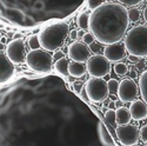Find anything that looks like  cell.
Segmentation results:
<instances>
[{
    "mask_svg": "<svg viewBox=\"0 0 147 146\" xmlns=\"http://www.w3.org/2000/svg\"><path fill=\"white\" fill-rule=\"evenodd\" d=\"M128 11L122 4L104 3L90 14V32L98 43L112 45L120 43L129 25Z\"/></svg>",
    "mask_w": 147,
    "mask_h": 146,
    "instance_id": "1",
    "label": "cell"
},
{
    "mask_svg": "<svg viewBox=\"0 0 147 146\" xmlns=\"http://www.w3.org/2000/svg\"><path fill=\"white\" fill-rule=\"evenodd\" d=\"M84 0H0V16L18 14V19L47 18L48 14L68 16Z\"/></svg>",
    "mask_w": 147,
    "mask_h": 146,
    "instance_id": "2",
    "label": "cell"
},
{
    "mask_svg": "<svg viewBox=\"0 0 147 146\" xmlns=\"http://www.w3.org/2000/svg\"><path fill=\"white\" fill-rule=\"evenodd\" d=\"M69 35V26L65 21H59L45 27L39 33L41 48L48 52H55L63 46Z\"/></svg>",
    "mask_w": 147,
    "mask_h": 146,
    "instance_id": "3",
    "label": "cell"
},
{
    "mask_svg": "<svg viewBox=\"0 0 147 146\" xmlns=\"http://www.w3.org/2000/svg\"><path fill=\"white\" fill-rule=\"evenodd\" d=\"M125 46L129 55L147 57V26L139 25L131 28L125 35Z\"/></svg>",
    "mask_w": 147,
    "mask_h": 146,
    "instance_id": "4",
    "label": "cell"
},
{
    "mask_svg": "<svg viewBox=\"0 0 147 146\" xmlns=\"http://www.w3.org/2000/svg\"><path fill=\"white\" fill-rule=\"evenodd\" d=\"M26 64L31 70L35 72L47 73L52 70L53 57L44 48L31 50L26 55Z\"/></svg>",
    "mask_w": 147,
    "mask_h": 146,
    "instance_id": "5",
    "label": "cell"
},
{
    "mask_svg": "<svg viewBox=\"0 0 147 146\" xmlns=\"http://www.w3.org/2000/svg\"><path fill=\"white\" fill-rule=\"evenodd\" d=\"M85 89H86L88 100L91 103H102L105 99H107L109 94L108 85L102 78L92 77L91 79L87 80Z\"/></svg>",
    "mask_w": 147,
    "mask_h": 146,
    "instance_id": "6",
    "label": "cell"
},
{
    "mask_svg": "<svg viewBox=\"0 0 147 146\" xmlns=\"http://www.w3.org/2000/svg\"><path fill=\"white\" fill-rule=\"evenodd\" d=\"M109 63L111 62L105 55H101V54L92 55L86 63L87 73L93 78H104L111 71Z\"/></svg>",
    "mask_w": 147,
    "mask_h": 146,
    "instance_id": "7",
    "label": "cell"
},
{
    "mask_svg": "<svg viewBox=\"0 0 147 146\" xmlns=\"http://www.w3.org/2000/svg\"><path fill=\"white\" fill-rule=\"evenodd\" d=\"M6 54L9 58V60L13 64L19 65L22 63H26V45L21 38L20 39H13L9 41L6 46Z\"/></svg>",
    "mask_w": 147,
    "mask_h": 146,
    "instance_id": "8",
    "label": "cell"
},
{
    "mask_svg": "<svg viewBox=\"0 0 147 146\" xmlns=\"http://www.w3.org/2000/svg\"><path fill=\"white\" fill-rule=\"evenodd\" d=\"M117 137L124 146H134L140 138V131L134 125H120L117 127Z\"/></svg>",
    "mask_w": 147,
    "mask_h": 146,
    "instance_id": "9",
    "label": "cell"
},
{
    "mask_svg": "<svg viewBox=\"0 0 147 146\" xmlns=\"http://www.w3.org/2000/svg\"><path fill=\"white\" fill-rule=\"evenodd\" d=\"M138 94H139V86L133 80V78H126L120 81L118 97L122 103H131L136 100Z\"/></svg>",
    "mask_w": 147,
    "mask_h": 146,
    "instance_id": "10",
    "label": "cell"
},
{
    "mask_svg": "<svg viewBox=\"0 0 147 146\" xmlns=\"http://www.w3.org/2000/svg\"><path fill=\"white\" fill-rule=\"evenodd\" d=\"M68 57L72 62L87 63L91 58V50L88 45L82 41H73L68 46Z\"/></svg>",
    "mask_w": 147,
    "mask_h": 146,
    "instance_id": "11",
    "label": "cell"
},
{
    "mask_svg": "<svg viewBox=\"0 0 147 146\" xmlns=\"http://www.w3.org/2000/svg\"><path fill=\"white\" fill-rule=\"evenodd\" d=\"M126 46L125 43H115L112 45H106L104 48V55L111 63H118L126 58Z\"/></svg>",
    "mask_w": 147,
    "mask_h": 146,
    "instance_id": "12",
    "label": "cell"
},
{
    "mask_svg": "<svg viewBox=\"0 0 147 146\" xmlns=\"http://www.w3.org/2000/svg\"><path fill=\"white\" fill-rule=\"evenodd\" d=\"M14 64L11 62L6 53L0 52V85L7 82L14 74Z\"/></svg>",
    "mask_w": 147,
    "mask_h": 146,
    "instance_id": "13",
    "label": "cell"
},
{
    "mask_svg": "<svg viewBox=\"0 0 147 146\" xmlns=\"http://www.w3.org/2000/svg\"><path fill=\"white\" fill-rule=\"evenodd\" d=\"M129 112H131L132 119L144 120L147 118V104L140 99L133 100L129 106Z\"/></svg>",
    "mask_w": 147,
    "mask_h": 146,
    "instance_id": "14",
    "label": "cell"
},
{
    "mask_svg": "<svg viewBox=\"0 0 147 146\" xmlns=\"http://www.w3.org/2000/svg\"><path fill=\"white\" fill-rule=\"evenodd\" d=\"M115 114H117V125L120 126V125H127L131 123V119H132V116H131V112H129V108L127 107H118L115 110Z\"/></svg>",
    "mask_w": 147,
    "mask_h": 146,
    "instance_id": "15",
    "label": "cell"
},
{
    "mask_svg": "<svg viewBox=\"0 0 147 146\" xmlns=\"http://www.w3.org/2000/svg\"><path fill=\"white\" fill-rule=\"evenodd\" d=\"M87 73V66L85 63L72 62L69 63V76L73 78H81Z\"/></svg>",
    "mask_w": 147,
    "mask_h": 146,
    "instance_id": "16",
    "label": "cell"
},
{
    "mask_svg": "<svg viewBox=\"0 0 147 146\" xmlns=\"http://www.w3.org/2000/svg\"><path fill=\"white\" fill-rule=\"evenodd\" d=\"M98 133H99V138H100V141L104 146H114V141L109 135V132L107 131V128L100 123L99 124V127H98Z\"/></svg>",
    "mask_w": 147,
    "mask_h": 146,
    "instance_id": "17",
    "label": "cell"
},
{
    "mask_svg": "<svg viewBox=\"0 0 147 146\" xmlns=\"http://www.w3.org/2000/svg\"><path fill=\"white\" fill-rule=\"evenodd\" d=\"M54 68L61 76H64V77H68L69 76V62L65 57L59 59V60H55Z\"/></svg>",
    "mask_w": 147,
    "mask_h": 146,
    "instance_id": "18",
    "label": "cell"
},
{
    "mask_svg": "<svg viewBox=\"0 0 147 146\" xmlns=\"http://www.w3.org/2000/svg\"><path fill=\"white\" fill-rule=\"evenodd\" d=\"M139 86H140V93L142 97V100L147 104V71H144L139 79Z\"/></svg>",
    "mask_w": 147,
    "mask_h": 146,
    "instance_id": "19",
    "label": "cell"
},
{
    "mask_svg": "<svg viewBox=\"0 0 147 146\" xmlns=\"http://www.w3.org/2000/svg\"><path fill=\"white\" fill-rule=\"evenodd\" d=\"M77 24H78L79 28L87 30L90 26V16L87 13H85V12H82V13H80L77 18Z\"/></svg>",
    "mask_w": 147,
    "mask_h": 146,
    "instance_id": "20",
    "label": "cell"
},
{
    "mask_svg": "<svg viewBox=\"0 0 147 146\" xmlns=\"http://www.w3.org/2000/svg\"><path fill=\"white\" fill-rule=\"evenodd\" d=\"M28 46H30L31 50H38V48H41L39 35H31L28 38Z\"/></svg>",
    "mask_w": 147,
    "mask_h": 146,
    "instance_id": "21",
    "label": "cell"
},
{
    "mask_svg": "<svg viewBox=\"0 0 147 146\" xmlns=\"http://www.w3.org/2000/svg\"><path fill=\"white\" fill-rule=\"evenodd\" d=\"M114 72L117 73L118 76L122 77V76H125L126 73L128 72V67H127V65L124 64V63H117L115 66H114Z\"/></svg>",
    "mask_w": 147,
    "mask_h": 146,
    "instance_id": "22",
    "label": "cell"
},
{
    "mask_svg": "<svg viewBox=\"0 0 147 146\" xmlns=\"http://www.w3.org/2000/svg\"><path fill=\"white\" fill-rule=\"evenodd\" d=\"M105 119L107 120L108 124L111 125H117V114H115V111L112 108H109L108 111L105 113Z\"/></svg>",
    "mask_w": 147,
    "mask_h": 146,
    "instance_id": "23",
    "label": "cell"
},
{
    "mask_svg": "<svg viewBox=\"0 0 147 146\" xmlns=\"http://www.w3.org/2000/svg\"><path fill=\"white\" fill-rule=\"evenodd\" d=\"M107 85H108L109 93H112V94H118V90H119V85H120V82H119L117 79H109V80L107 81Z\"/></svg>",
    "mask_w": 147,
    "mask_h": 146,
    "instance_id": "24",
    "label": "cell"
},
{
    "mask_svg": "<svg viewBox=\"0 0 147 146\" xmlns=\"http://www.w3.org/2000/svg\"><path fill=\"white\" fill-rule=\"evenodd\" d=\"M128 16H129V20L132 22H137L140 20V9L138 8H133L131 11H128Z\"/></svg>",
    "mask_w": 147,
    "mask_h": 146,
    "instance_id": "25",
    "label": "cell"
},
{
    "mask_svg": "<svg viewBox=\"0 0 147 146\" xmlns=\"http://www.w3.org/2000/svg\"><path fill=\"white\" fill-rule=\"evenodd\" d=\"M104 4V0H86V5L90 9L94 11L95 8H98L99 6H101Z\"/></svg>",
    "mask_w": 147,
    "mask_h": 146,
    "instance_id": "26",
    "label": "cell"
},
{
    "mask_svg": "<svg viewBox=\"0 0 147 146\" xmlns=\"http://www.w3.org/2000/svg\"><path fill=\"white\" fill-rule=\"evenodd\" d=\"M117 1H119L120 4L125 5V6H137V5L141 4L144 0H117Z\"/></svg>",
    "mask_w": 147,
    "mask_h": 146,
    "instance_id": "27",
    "label": "cell"
},
{
    "mask_svg": "<svg viewBox=\"0 0 147 146\" xmlns=\"http://www.w3.org/2000/svg\"><path fill=\"white\" fill-rule=\"evenodd\" d=\"M95 38H94V35L90 32V33H85L84 36H82V43H85L86 45H91L92 43H94Z\"/></svg>",
    "mask_w": 147,
    "mask_h": 146,
    "instance_id": "28",
    "label": "cell"
},
{
    "mask_svg": "<svg viewBox=\"0 0 147 146\" xmlns=\"http://www.w3.org/2000/svg\"><path fill=\"white\" fill-rule=\"evenodd\" d=\"M140 138L142 141L147 143V125H144L140 128Z\"/></svg>",
    "mask_w": 147,
    "mask_h": 146,
    "instance_id": "29",
    "label": "cell"
},
{
    "mask_svg": "<svg viewBox=\"0 0 147 146\" xmlns=\"http://www.w3.org/2000/svg\"><path fill=\"white\" fill-rule=\"evenodd\" d=\"M99 45H102V44H100V43H98V44H95V43H92L91 45H90V48L93 51V52H95V53H98L100 51V47H99Z\"/></svg>",
    "mask_w": 147,
    "mask_h": 146,
    "instance_id": "30",
    "label": "cell"
},
{
    "mask_svg": "<svg viewBox=\"0 0 147 146\" xmlns=\"http://www.w3.org/2000/svg\"><path fill=\"white\" fill-rule=\"evenodd\" d=\"M69 39L73 40V41H76L78 39V31L77 30H72L69 32Z\"/></svg>",
    "mask_w": 147,
    "mask_h": 146,
    "instance_id": "31",
    "label": "cell"
},
{
    "mask_svg": "<svg viewBox=\"0 0 147 146\" xmlns=\"http://www.w3.org/2000/svg\"><path fill=\"white\" fill-rule=\"evenodd\" d=\"M65 57V54H64V52L63 51H55V53H54V55H53V59L54 60H59V59H61V58H64Z\"/></svg>",
    "mask_w": 147,
    "mask_h": 146,
    "instance_id": "32",
    "label": "cell"
},
{
    "mask_svg": "<svg viewBox=\"0 0 147 146\" xmlns=\"http://www.w3.org/2000/svg\"><path fill=\"white\" fill-rule=\"evenodd\" d=\"M84 86L81 84H74V86H73V89H74V91L77 92V93H80V91H81V89H82Z\"/></svg>",
    "mask_w": 147,
    "mask_h": 146,
    "instance_id": "33",
    "label": "cell"
},
{
    "mask_svg": "<svg viewBox=\"0 0 147 146\" xmlns=\"http://www.w3.org/2000/svg\"><path fill=\"white\" fill-rule=\"evenodd\" d=\"M138 57H136V55H129V60L131 62H133V63H137L138 62Z\"/></svg>",
    "mask_w": 147,
    "mask_h": 146,
    "instance_id": "34",
    "label": "cell"
},
{
    "mask_svg": "<svg viewBox=\"0 0 147 146\" xmlns=\"http://www.w3.org/2000/svg\"><path fill=\"white\" fill-rule=\"evenodd\" d=\"M84 30H81V31H78V39H82V36H84Z\"/></svg>",
    "mask_w": 147,
    "mask_h": 146,
    "instance_id": "35",
    "label": "cell"
},
{
    "mask_svg": "<svg viewBox=\"0 0 147 146\" xmlns=\"http://www.w3.org/2000/svg\"><path fill=\"white\" fill-rule=\"evenodd\" d=\"M144 19H145V21L147 22V6H146L145 9H144Z\"/></svg>",
    "mask_w": 147,
    "mask_h": 146,
    "instance_id": "36",
    "label": "cell"
},
{
    "mask_svg": "<svg viewBox=\"0 0 147 146\" xmlns=\"http://www.w3.org/2000/svg\"><path fill=\"white\" fill-rule=\"evenodd\" d=\"M121 103H122V101H121L120 99H119V100H117V101H115V108L121 107V106H122V105H121Z\"/></svg>",
    "mask_w": 147,
    "mask_h": 146,
    "instance_id": "37",
    "label": "cell"
},
{
    "mask_svg": "<svg viewBox=\"0 0 147 146\" xmlns=\"http://www.w3.org/2000/svg\"><path fill=\"white\" fill-rule=\"evenodd\" d=\"M108 108H112V110L115 108V101H112L111 104H109V105H108Z\"/></svg>",
    "mask_w": 147,
    "mask_h": 146,
    "instance_id": "38",
    "label": "cell"
},
{
    "mask_svg": "<svg viewBox=\"0 0 147 146\" xmlns=\"http://www.w3.org/2000/svg\"><path fill=\"white\" fill-rule=\"evenodd\" d=\"M144 66H145V63H144V62L138 63V68H144Z\"/></svg>",
    "mask_w": 147,
    "mask_h": 146,
    "instance_id": "39",
    "label": "cell"
},
{
    "mask_svg": "<svg viewBox=\"0 0 147 146\" xmlns=\"http://www.w3.org/2000/svg\"><path fill=\"white\" fill-rule=\"evenodd\" d=\"M131 76H132V78H134L137 74H136V71H131Z\"/></svg>",
    "mask_w": 147,
    "mask_h": 146,
    "instance_id": "40",
    "label": "cell"
},
{
    "mask_svg": "<svg viewBox=\"0 0 147 146\" xmlns=\"http://www.w3.org/2000/svg\"><path fill=\"white\" fill-rule=\"evenodd\" d=\"M1 39H3V35H1V33H0V41H1Z\"/></svg>",
    "mask_w": 147,
    "mask_h": 146,
    "instance_id": "41",
    "label": "cell"
},
{
    "mask_svg": "<svg viewBox=\"0 0 147 146\" xmlns=\"http://www.w3.org/2000/svg\"><path fill=\"white\" fill-rule=\"evenodd\" d=\"M0 48H3V44H0Z\"/></svg>",
    "mask_w": 147,
    "mask_h": 146,
    "instance_id": "42",
    "label": "cell"
},
{
    "mask_svg": "<svg viewBox=\"0 0 147 146\" xmlns=\"http://www.w3.org/2000/svg\"><path fill=\"white\" fill-rule=\"evenodd\" d=\"M145 146H147V143H146V145H145Z\"/></svg>",
    "mask_w": 147,
    "mask_h": 146,
    "instance_id": "43",
    "label": "cell"
}]
</instances>
